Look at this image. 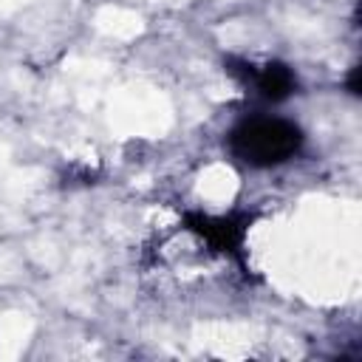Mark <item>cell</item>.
Here are the masks:
<instances>
[{
  "mask_svg": "<svg viewBox=\"0 0 362 362\" xmlns=\"http://www.w3.org/2000/svg\"><path fill=\"white\" fill-rule=\"evenodd\" d=\"M303 147V130L277 116H255L240 122L229 133V150L252 167H274L297 156Z\"/></svg>",
  "mask_w": 362,
  "mask_h": 362,
  "instance_id": "1",
  "label": "cell"
},
{
  "mask_svg": "<svg viewBox=\"0 0 362 362\" xmlns=\"http://www.w3.org/2000/svg\"><path fill=\"white\" fill-rule=\"evenodd\" d=\"M252 221H255V215H204V212L184 215V226L192 235L206 240L209 249L238 257V260H243L240 246H243V238H246V229Z\"/></svg>",
  "mask_w": 362,
  "mask_h": 362,
  "instance_id": "2",
  "label": "cell"
},
{
  "mask_svg": "<svg viewBox=\"0 0 362 362\" xmlns=\"http://www.w3.org/2000/svg\"><path fill=\"white\" fill-rule=\"evenodd\" d=\"M252 85L260 90L263 99H269V102H283V99H288V96L297 90V76H294L291 68L283 65V62H266L260 71L255 68Z\"/></svg>",
  "mask_w": 362,
  "mask_h": 362,
  "instance_id": "3",
  "label": "cell"
},
{
  "mask_svg": "<svg viewBox=\"0 0 362 362\" xmlns=\"http://www.w3.org/2000/svg\"><path fill=\"white\" fill-rule=\"evenodd\" d=\"M359 71H362V68H351V74H348V90H351L354 96H359Z\"/></svg>",
  "mask_w": 362,
  "mask_h": 362,
  "instance_id": "4",
  "label": "cell"
}]
</instances>
